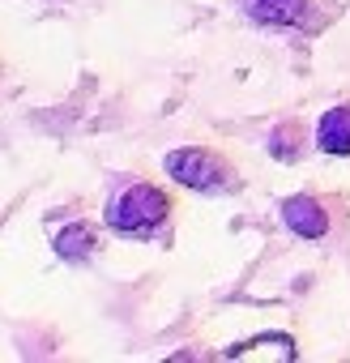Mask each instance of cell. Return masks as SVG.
Masks as SVG:
<instances>
[{
	"instance_id": "obj_1",
	"label": "cell",
	"mask_w": 350,
	"mask_h": 363,
	"mask_svg": "<svg viewBox=\"0 0 350 363\" xmlns=\"http://www.w3.org/2000/svg\"><path fill=\"white\" fill-rule=\"evenodd\" d=\"M180 214V197H175L166 184L149 175H128L107 193L103 206V223L111 235L132 240V244H154L171 235V223Z\"/></svg>"
},
{
	"instance_id": "obj_7",
	"label": "cell",
	"mask_w": 350,
	"mask_h": 363,
	"mask_svg": "<svg viewBox=\"0 0 350 363\" xmlns=\"http://www.w3.org/2000/svg\"><path fill=\"white\" fill-rule=\"evenodd\" d=\"M265 150H269V158L282 162V167L303 162V154H307V120H303V116L278 120V124L265 133Z\"/></svg>"
},
{
	"instance_id": "obj_3",
	"label": "cell",
	"mask_w": 350,
	"mask_h": 363,
	"mask_svg": "<svg viewBox=\"0 0 350 363\" xmlns=\"http://www.w3.org/2000/svg\"><path fill=\"white\" fill-rule=\"evenodd\" d=\"M278 218L299 240H329L346 223V201L337 193H324V189H299V193L282 197Z\"/></svg>"
},
{
	"instance_id": "obj_8",
	"label": "cell",
	"mask_w": 350,
	"mask_h": 363,
	"mask_svg": "<svg viewBox=\"0 0 350 363\" xmlns=\"http://www.w3.org/2000/svg\"><path fill=\"white\" fill-rule=\"evenodd\" d=\"M0 82H5V56H0Z\"/></svg>"
},
{
	"instance_id": "obj_5",
	"label": "cell",
	"mask_w": 350,
	"mask_h": 363,
	"mask_svg": "<svg viewBox=\"0 0 350 363\" xmlns=\"http://www.w3.org/2000/svg\"><path fill=\"white\" fill-rule=\"evenodd\" d=\"M235 9L265 30H299L312 13V0H235Z\"/></svg>"
},
{
	"instance_id": "obj_4",
	"label": "cell",
	"mask_w": 350,
	"mask_h": 363,
	"mask_svg": "<svg viewBox=\"0 0 350 363\" xmlns=\"http://www.w3.org/2000/svg\"><path fill=\"white\" fill-rule=\"evenodd\" d=\"M103 231H107V223L98 218H73V223H60L56 231H52V252L60 257V261H69V265H90L98 252H103Z\"/></svg>"
},
{
	"instance_id": "obj_6",
	"label": "cell",
	"mask_w": 350,
	"mask_h": 363,
	"mask_svg": "<svg viewBox=\"0 0 350 363\" xmlns=\"http://www.w3.org/2000/svg\"><path fill=\"white\" fill-rule=\"evenodd\" d=\"M312 145H316L324 158H350V99L333 103V107L316 120Z\"/></svg>"
},
{
	"instance_id": "obj_2",
	"label": "cell",
	"mask_w": 350,
	"mask_h": 363,
	"mask_svg": "<svg viewBox=\"0 0 350 363\" xmlns=\"http://www.w3.org/2000/svg\"><path fill=\"white\" fill-rule=\"evenodd\" d=\"M162 171L175 189L201 193V197H235L244 193V171L231 150L214 141H188L162 154Z\"/></svg>"
}]
</instances>
